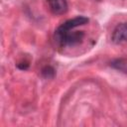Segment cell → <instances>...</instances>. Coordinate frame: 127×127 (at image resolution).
Masks as SVG:
<instances>
[{"label":"cell","instance_id":"1","mask_svg":"<svg viewBox=\"0 0 127 127\" xmlns=\"http://www.w3.org/2000/svg\"><path fill=\"white\" fill-rule=\"evenodd\" d=\"M73 29H64L63 27H58V29L55 31V41L62 47L65 46H75L79 44L83 37L84 34L82 31H75V32H70Z\"/></svg>","mask_w":127,"mask_h":127},{"label":"cell","instance_id":"2","mask_svg":"<svg viewBox=\"0 0 127 127\" xmlns=\"http://www.w3.org/2000/svg\"><path fill=\"white\" fill-rule=\"evenodd\" d=\"M111 41L114 44L127 42V23H120L115 27L111 36Z\"/></svg>","mask_w":127,"mask_h":127},{"label":"cell","instance_id":"3","mask_svg":"<svg viewBox=\"0 0 127 127\" xmlns=\"http://www.w3.org/2000/svg\"><path fill=\"white\" fill-rule=\"evenodd\" d=\"M50 10L55 15H63L67 12L68 5L66 0H47Z\"/></svg>","mask_w":127,"mask_h":127},{"label":"cell","instance_id":"4","mask_svg":"<svg viewBox=\"0 0 127 127\" xmlns=\"http://www.w3.org/2000/svg\"><path fill=\"white\" fill-rule=\"evenodd\" d=\"M110 66L122 71L124 73H127V60L126 59H116L110 62Z\"/></svg>","mask_w":127,"mask_h":127},{"label":"cell","instance_id":"5","mask_svg":"<svg viewBox=\"0 0 127 127\" xmlns=\"http://www.w3.org/2000/svg\"><path fill=\"white\" fill-rule=\"evenodd\" d=\"M41 74H42L43 77L50 79V78H54V76H55V74H56V71H55V69H54L52 66L46 65V66L43 67V69L41 70Z\"/></svg>","mask_w":127,"mask_h":127},{"label":"cell","instance_id":"6","mask_svg":"<svg viewBox=\"0 0 127 127\" xmlns=\"http://www.w3.org/2000/svg\"><path fill=\"white\" fill-rule=\"evenodd\" d=\"M17 66H18V68H20V69H22V70H25V69H27V68L29 67V64H28V63H21V64H19Z\"/></svg>","mask_w":127,"mask_h":127}]
</instances>
